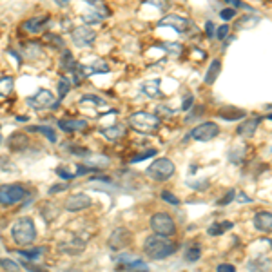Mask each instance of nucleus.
I'll return each mask as SVG.
<instances>
[{
    "instance_id": "nucleus-34",
    "label": "nucleus",
    "mask_w": 272,
    "mask_h": 272,
    "mask_svg": "<svg viewBox=\"0 0 272 272\" xmlns=\"http://www.w3.org/2000/svg\"><path fill=\"white\" fill-rule=\"evenodd\" d=\"M26 56H29V58H36V56H40V53H42V48L38 44H29V46H26Z\"/></svg>"
},
{
    "instance_id": "nucleus-23",
    "label": "nucleus",
    "mask_w": 272,
    "mask_h": 272,
    "mask_svg": "<svg viewBox=\"0 0 272 272\" xmlns=\"http://www.w3.org/2000/svg\"><path fill=\"white\" fill-rule=\"evenodd\" d=\"M245 115L247 112L245 111H241V109H238V107H225V109H221L220 111V116L223 118V120H241V118H245Z\"/></svg>"
},
{
    "instance_id": "nucleus-10",
    "label": "nucleus",
    "mask_w": 272,
    "mask_h": 272,
    "mask_svg": "<svg viewBox=\"0 0 272 272\" xmlns=\"http://www.w3.org/2000/svg\"><path fill=\"white\" fill-rule=\"evenodd\" d=\"M78 107H80L85 115L96 118V116H100L96 111H100L102 107H107V102H105L104 98H100V96H96V95H84V98L78 102Z\"/></svg>"
},
{
    "instance_id": "nucleus-38",
    "label": "nucleus",
    "mask_w": 272,
    "mask_h": 272,
    "mask_svg": "<svg viewBox=\"0 0 272 272\" xmlns=\"http://www.w3.org/2000/svg\"><path fill=\"white\" fill-rule=\"evenodd\" d=\"M0 267L6 268V270H18L20 265L16 263V261H11V260H0Z\"/></svg>"
},
{
    "instance_id": "nucleus-12",
    "label": "nucleus",
    "mask_w": 272,
    "mask_h": 272,
    "mask_svg": "<svg viewBox=\"0 0 272 272\" xmlns=\"http://www.w3.org/2000/svg\"><path fill=\"white\" fill-rule=\"evenodd\" d=\"M158 26H160V28H172L178 33H185L189 28H191V22H189L185 16L167 15V16H164L162 20H158Z\"/></svg>"
},
{
    "instance_id": "nucleus-40",
    "label": "nucleus",
    "mask_w": 272,
    "mask_h": 272,
    "mask_svg": "<svg viewBox=\"0 0 272 272\" xmlns=\"http://www.w3.org/2000/svg\"><path fill=\"white\" fill-rule=\"evenodd\" d=\"M227 35H229V26H227V24L220 26V28L216 29V33H214V36H216L218 40H223V38H225Z\"/></svg>"
},
{
    "instance_id": "nucleus-28",
    "label": "nucleus",
    "mask_w": 272,
    "mask_h": 272,
    "mask_svg": "<svg viewBox=\"0 0 272 272\" xmlns=\"http://www.w3.org/2000/svg\"><path fill=\"white\" fill-rule=\"evenodd\" d=\"M9 147L15 149V151H22V149L28 145V140H26V134H22V132H16V134H13L11 138H9Z\"/></svg>"
},
{
    "instance_id": "nucleus-8",
    "label": "nucleus",
    "mask_w": 272,
    "mask_h": 272,
    "mask_svg": "<svg viewBox=\"0 0 272 272\" xmlns=\"http://www.w3.org/2000/svg\"><path fill=\"white\" fill-rule=\"evenodd\" d=\"M218 134H220V127L214 122H203V124L196 125V127L189 132V136L196 142H211Z\"/></svg>"
},
{
    "instance_id": "nucleus-37",
    "label": "nucleus",
    "mask_w": 272,
    "mask_h": 272,
    "mask_svg": "<svg viewBox=\"0 0 272 272\" xmlns=\"http://www.w3.org/2000/svg\"><path fill=\"white\" fill-rule=\"evenodd\" d=\"M236 8H225L223 11H220V18L221 20H232L236 16Z\"/></svg>"
},
{
    "instance_id": "nucleus-43",
    "label": "nucleus",
    "mask_w": 272,
    "mask_h": 272,
    "mask_svg": "<svg viewBox=\"0 0 272 272\" xmlns=\"http://www.w3.org/2000/svg\"><path fill=\"white\" fill-rule=\"evenodd\" d=\"M165 49H169V51L172 53V55H180L182 51H184V48H182L180 44H164Z\"/></svg>"
},
{
    "instance_id": "nucleus-27",
    "label": "nucleus",
    "mask_w": 272,
    "mask_h": 272,
    "mask_svg": "<svg viewBox=\"0 0 272 272\" xmlns=\"http://www.w3.org/2000/svg\"><path fill=\"white\" fill-rule=\"evenodd\" d=\"M13 93V78L11 76H0V98H6Z\"/></svg>"
},
{
    "instance_id": "nucleus-36",
    "label": "nucleus",
    "mask_w": 272,
    "mask_h": 272,
    "mask_svg": "<svg viewBox=\"0 0 272 272\" xmlns=\"http://www.w3.org/2000/svg\"><path fill=\"white\" fill-rule=\"evenodd\" d=\"M154 154H156V149H149V151H145V152H140L138 156L131 158V162H132V164H136V162H142V160H147V158H152Z\"/></svg>"
},
{
    "instance_id": "nucleus-6",
    "label": "nucleus",
    "mask_w": 272,
    "mask_h": 272,
    "mask_svg": "<svg viewBox=\"0 0 272 272\" xmlns=\"http://www.w3.org/2000/svg\"><path fill=\"white\" fill-rule=\"evenodd\" d=\"M151 229L152 232L162 234V236H172L176 232V223L169 214L165 212H156L154 216L151 218Z\"/></svg>"
},
{
    "instance_id": "nucleus-51",
    "label": "nucleus",
    "mask_w": 272,
    "mask_h": 272,
    "mask_svg": "<svg viewBox=\"0 0 272 272\" xmlns=\"http://www.w3.org/2000/svg\"><path fill=\"white\" fill-rule=\"evenodd\" d=\"M0 144H2V138H0Z\"/></svg>"
},
{
    "instance_id": "nucleus-2",
    "label": "nucleus",
    "mask_w": 272,
    "mask_h": 272,
    "mask_svg": "<svg viewBox=\"0 0 272 272\" xmlns=\"http://www.w3.org/2000/svg\"><path fill=\"white\" fill-rule=\"evenodd\" d=\"M11 236L18 247H29L36 238V229L31 218H18L11 225Z\"/></svg>"
},
{
    "instance_id": "nucleus-18",
    "label": "nucleus",
    "mask_w": 272,
    "mask_h": 272,
    "mask_svg": "<svg viewBox=\"0 0 272 272\" xmlns=\"http://www.w3.org/2000/svg\"><path fill=\"white\" fill-rule=\"evenodd\" d=\"M100 131H102V134L107 138V140L115 142V140H120L122 136H125V125H122V124H111L109 127H102Z\"/></svg>"
},
{
    "instance_id": "nucleus-47",
    "label": "nucleus",
    "mask_w": 272,
    "mask_h": 272,
    "mask_svg": "<svg viewBox=\"0 0 272 272\" xmlns=\"http://www.w3.org/2000/svg\"><path fill=\"white\" fill-rule=\"evenodd\" d=\"M64 189H67V185H55V187L49 189V194H55V192H60V191H64Z\"/></svg>"
},
{
    "instance_id": "nucleus-15",
    "label": "nucleus",
    "mask_w": 272,
    "mask_h": 272,
    "mask_svg": "<svg viewBox=\"0 0 272 272\" xmlns=\"http://www.w3.org/2000/svg\"><path fill=\"white\" fill-rule=\"evenodd\" d=\"M260 124H261V118H248V120L241 122V124L238 125V129H236L238 136H241V138L248 140V138H252V136L256 134L258 125H260Z\"/></svg>"
},
{
    "instance_id": "nucleus-9",
    "label": "nucleus",
    "mask_w": 272,
    "mask_h": 272,
    "mask_svg": "<svg viewBox=\"0 0 272 272\" xmlns=\"http://www.w3.org/2000/svg\"><path fill=\"white\" fill-rule=\"evenodd\" d=\"M71 38L76 48H87V46H93V42H95L96 31L93 28H89V26H78V28L73 29Z\"/></svg>"
},
{
    "instance_id": "nucleus-7",
    "label": "nucleus",
    "mask_w": 272,
    "mask_h": 272,
    "mask_svg": "<svg viewBox=\"0 0 272 272\" xmlns=\"http://www.w3.org/2000/svg\"><path fill=\"white\" fill-rule=\"evenodd\" d=\"M87 11L84 13V22L85 24H95V22H100L104 18H107L111 15L107 4L102 2V0H89L87 2Z\"/></svg>"
},
{
    "instance_id": "nucleus-41",
    "label": "nucleus",
    "mask_w": 272,
    "mask_h": 272,
    "mask_svg": "<svg viewBox=\"0 0 272 272\" xmlns=\"http://www.w3.org/2000/svg\"><path fill=\"white\" fill-rule=\"evenodd\" d=\"M145 4H152V6H156L158 9H162V11H165L169 2L167 0H145Z\"/></svg>"
},
{
    "instance_id": "nucleus-42",
    "label": "nucleus",
    "mask_w": 272,
    "mask_h": 272,
    "mask_svg": "<svg viewBox=\"0 0 272 272\" xmlns=\"http://www.w3.org/2000/svg\"><path fill=\"white\" fill-rule=\"evenodd\" d=\"M56 174L60 178H65V180H73V178L76 176L75 172H67V171H64V167H58L56 169Z\"/></svg>"
},
{
    "instance_id": "nucleus-39",
    "label": "nucleus",
    "mask_w": 272,
    "mask_h": 272,
    "mask_svg": "<svg viewBox=\"0 0 272 272\" xmlns=\"http://www.w3.org/2000/svg\"><path fill=\"white\" fill-rule=\"evenodd\" d=\"M192 104H194V96L189 93V95L184 96V104H182V111H189V109L192 107Z\"/></svg>"
},
{
    "instance_id": "nucleus-13",
    "label": "nucleus",
    "mask_w": 272,
    "mask_h": 272,
    "mask_svg": "<svg viewBox=\"0 0 272 272\" xmlns=\"http://www.w3.org/2000/svg\"><path fill=\"white\" fill-rule=\"evenodd\" d=\"M89 205H91V196L89 194H85V192H76V194H73V196H69L67 200H65V211L69 212H78V211H84V209H87Z\"/></svg>"
},
{
    "instance_id": "nucleus-35",
    "label": "nucleus",
    "mask_w": 272,
    "mask_h": 272,
    "mask_svg": "<svg viewBox=\"0 0 272 272\" xmlns=\"http://www.w3.org/2000/svg\"><path fill=\"white\" fill-rule=\"evenodd\" d=\"M160 198L162 200H165L167 203H171V205H180V200H178L172 192H169V191H162L160 192Z\"/></svg>"
},
{
    "instance_id": "nucleus-26",
    "label": "nucleus",
    "mask_w": 272,
    "mask_h": 272,
    "mask_svg": "<svg viewBox=\"0 0 272 272\" xmlns=\"http://www.w3.org/2000/svg\"><path fill=\"white\" fill-rule=\"evenodd\" d=\"M82 69H84L85 76H91V75H95V73H107L109 65L105 64V62H102V60H96L95 64L87 65V67H84V65H82Z\"/></svg>"
},
{
    "instance_id": "nucleus-50",
    "label": "nucleus",
    "mask_w": 272,
    "mask_h": 272,
    "mask_svg": "<svg viewBox=\"0 0 272 272\" xmlns=\"http://www.w3.org/2000/svg\"><path fill=\"white\" fill-rule=\"evenodd\" d=\"M267 118H268V120H272V112H270V115L267 116Z\"/></svg>"
},
{
    "instance_id": "nucleus-49",
    "label": "nucleus",
    "mask_w": 272,
    "mask_h": 272,
    "mask_svg": "<svg viewBox=\"0 0 272 272\" xmlns=\"http://www.w3.org/2000/svg\"><path fill=\"white\" fill-rule=\"evenodd\" d=\"M55 2H56L58 6H67V4H69V0H55Z\"/></svg>"
},
{
    "instance_id": "nucleus-21",
    "label": "nucleus",
    "mask_w": 272,
    "mask_h": 272,
    "mask_svg": "<svg viewBox=\"0 0 272 272\" xmlns=\"http://www.w3.org/2000/svg\"><path fill=\"white\" fill-rule=\"evenodd\" d=\"M58 127L62 129L64 132H76V131H82V129L87 127V122L85 120H60L58 122Z\"/></svg>"
},
{
    "instance_id": "nucleus-11",
    "label": "nucleus",
    "mask_w": 272,
    "mask_h": 272,
    "mask_svg": "<svg viewBox=\"0 0 272 272\" xmlns=\"http://www.w3.org/2000/svg\"><path fill=\"white\" fill-rule=\"evenodd\" d=\"M28 104L31 105L33 109H46V107H56L58 102H56V96H53L51 91L48 89H40L38 93L28 98Z\"/></svg>"
},
{
    "instance_id": "nucleus-29",
    "label": "nucleus",
    "mask_w": 272,
    "mask_h": 272,
    "mask_svg": "<svg viewBox=\"0 0 272 272\" xmlns=\"http://www.w3.org/2000/svg\"><path fill=\"white\" fill-rule=\"evenodd\" d=\"M58 102L62 100V98H64L65 95H67L69 93V89L73 87V82L69 80L67 76H60V78H58Z\"/></svg>"
},
{
    "instance_id": "nucleus-16",
    "label": "nucleus",
    "mask_w": 272,
    "mask_h": 272,
    "mask_svg": "<svg viewBox=\"0 0 272 272\" xmlns=\"http://www.w3.org/2000/svg\"><path fill=\"white\" fill-rule=\"evenodd\" d=\"M252 223H254V227H256L258 231L265 232V234H270L272 232V212H268V211L256 212V216H254Z\"/></svg>"
},
{
    "instance_id": "nucleus-1",
    "label": "nucleus",
    "mask_w": 272,
    "mask_h": 272,
    "mask_svg": "<svg viewBox=\"0 0 272 272\" xmlns=\"http://www.w3.org/2000/svg\"><path fill=\"white\" fill-rule=\"evenodd\" d=\"M178 251L176 241L169 240V236H162V234H152L147 236L144 241V252L151 260H165V258L172 256Z\"/></svg>"
},
{
    "instance_id": "nucleus-45",
    "label": "nucleus",
    "mask_w": 272,
    "mask_h": 272,
    "mask_svg": "<svg viewBox=\"0 0 272 272\" xmlns=\"http://www.w3.org/2000/svg\"><path fill=\"white\" fill-rule=\"evenodd\" d=\"M216 270H220V272H234V270H236V267H234V265H229V263H221V265H218Z\"/></svg>"
},
{
    "instance_id": "nucleus-33",
    "label": "nucleus",
    "mask_w": 272,
    "mask_h": 272,
    "mask_svg": "<svg viewBox=\"0 0 272 272\" xmlns=\"http://www.w3.org/2000/svg\"><path fill=\"white\" fill-rule=\"evenodd\" d=\"M44 42H48V44H51L53 48H56V49H58V48H64V40H62L60 36L51 35V33L44 36Z\"/></svg>"
},
{
    "instance_id": "nucleus-5",
    "label": "nucleus",
    "mask_w": 272,
    "mask_h": 272,
    "mask_svg": "<svg viewBox=\"0 0 272 272\" xmlns=\"http://www.w3.org/2000/svg\"><path fill=\"white\" fill-rule=\"evenodd\" d=\"M26 196H28V191L22 185H0V205L4 207L20 203Z\"/></svg>"
},
{
    "instance_id": "nucleus-17",
    "label": "nucleus",
    "mask_w": 272,
    "mask_h": 272,
    "mask_svg": "<svg viewBox=\"0 0 272 272\" xmlns=\"http://www.w3.org/2000/svg\"><path fill=\"white\" fill-rule=\"evenodd\" d=\"M49 22V15H40V16H33L29 20L24 22V29L29 33H42L44 28Z\"/></svg>"
},
{
    "instance_id": "nucleus-24",
    "label": "nucleus",
    "mask_w": 272,
    "mask_h": 272,
    "mask_svg": "<svg viewBox=\"0 0 272 272\" xmlns=\"http://www.w3.org/2000/svg\"><path fill=\"white\" fill-rule=\"evenodd\" d=\"M200 256H201V245L200 243L189 245L187 251H185V261L187 263H196L200 260Z\"/></svg>"
},
{
    "instance_id": "nucleus-48",
    "label": "nucleus",
    "mask_w": 272,
    "mask_h": 272,
    "mask_svg": "<svg viewBox=\"0 0 272 272\" xmlns=\"http://www.w3.org/2000/svg\"><path fill=\"white\" fill-rule=\"evenodd\" d=\"M240 201H241V203H251L252 198H248L247 194H245V192H241V194H240Z\"/></svg>"
},
{
    "instance_id": "nucleus-19",
    "label": "nucleus",
    "mask_w": 272,
    "mask_h": 272,
    "mask_svg": "<svg viewBox=\"0 0 272 272\" xmlns=\"http://www.w3.org/2000/svg\"><path fill=\"white\" fill-rule=\"evenodd\" d=\"M140 89L149 98H162L164 96V93L160 89V80H145Z\"/></svg>"
},
{
    "instance_id": "nucleus-14",
    "label": "nucleus",
    "mask_w": 272,
    "mask_h": 272,
    "mask_svg": "<svg viewBox=\"0 0 272 272\" xmlns=\"http://www.w3.org/2000/svg\"><path fill=\"white\" fill-rule=\"evenodd\" d=\"M129 240H131L129 231L124 227H120V229H116V231L111 234V238H109V247H111L112 251H118V248L125 247V245L129 243Z\"/></svg>"
},
{
    "instance_id": "nucleus-25",
    "label": "nucleus",
    "mask_w": 272,
    "mask_h": 272,
    "mask_svg": "<svg viewBox=\"0 0 272 272\" xmlns=\"http://www.w3.org/2000/svg\"><path fill=\"white\" fill-rule=\"evenodd\" d=\"M234 227V223L232 221H221V223H212L211 227L207 229L209 236H221L225 231H229V229Z\"/></svg>"
},
{
    "instance_id": "nucleus-31",
    "label": "nucleus",
    "mask_w": 272,
    "mask_h": 272,
    "mask_svg": "<svg viewBox=\"0 0 272 272\" xmlns=\"http://www.w3.org/2000/svg\"><path fill=\"white\" fill-rule=\"evenodd\" d=\"M29 131H38V132H42V134L48 138L51 144H55L56 142V132H55V129H51V127H29Z\"/></svg>"
},
{
    "instance_id": "nucleus-20",
    "label": "nucleus",
    "mask_w": 272,
    "mask_h": 272,
    "mask_svg": "<svg viewBox=\"0 0 272 272\" xmlns=\"http://www.w3.org/2000/svg\"><path fill=\"white\" fill-rule=\"evenodd\" d=\"M220 71H221V62L218 60V58H214V60L211 62V65H209L207 73H205L203 76V82L207 85H212L214 82L218 80V76H220Z\"/></svg>"
},
{
    "instance_id": "nucleus-30",
    "label": "nucleus",
    "mask_w": 272,
    "mask_h": 272,
    "mask_svg": "<svg viewBox=\"0 0 272 272\" xmlns=\"http://www.w3.org/2000/svg\"><path fill=\"white\" fill-rule=\"evenodd\" d=\"M75 58H73V55L69 51H64L60 56V67L64 69V71H73L75 69Z\"/></svg>"
},
{
    "instance_id": "nucleus-44",
    "label": "nucleus",
    "mask_w": 272,
    "mask_h": 272,
    "mask_svg": "<svg viewBox=\"0 0 272 272\" xmlns=\"http://www.w3.org/2000/svg\"><path fill=\"white\" fill-rule=\"evenodd\" d=\"M234 196H236V192H234V191H229L227 194H225L223 200L218 201V205H227V203H231V201L234 200Z\"/></svg>"
},
{
    "instance_id": "nucleus-4",
    "label": "nucleus",
    "mask_w": 272,
    "mask_h": 272,
    "mask_svg": "<svg viewBox=\"0 0 272 272\" xmlns=\"http://www.w3.org/2000/svg\"><path fill=\"white\" fill-rule=\"evenodd\" d=\"M174 171H176V167H174V164H172L169 158H158V160H154L151 165H149L147 174L152 178V180L165 182L174 174Z\"/></svg>"
},
{
    "instance_id": "nucleus-46",
    "label": "nucleus",
    "mask_w": 272,
    "mask_h": 272,
    "mask_svg": "<svg viewBox=\"0 0 272 272\" xmlns=\"http://www.w3.org/2000/svg\"><path fill=\"white\" fill-rule=\"evenodd\" d=\"M205 33H207L209 38H214V24H212V22H207V24H205Z\"/></svg>"
},
{
    "instance_id": "nucleus-3",
    "label": "nucleus",
    "mask_w": 272,
    "mask_h": 272,
    "mask_svg": "<svg viewBox=\"0 0 272 272\" xmlns=\"http://www.w3.org/2000/svg\"><path fill=\"white\" fill-rule=\"evenodd\" d=\"M129 125L131 129H134L136 132H144V134H151V132H156L162 125V118L152 112H134V115L129 116Z\"/></svg>"
},
{
    "instance_id": "nucleus-22",
    "label": "nucleus",
    "mask_w": 272,
    "mask_h": 272,
    "mask_svg": "<svg viewBox=\"0 0 272 272\" xmlns=\"http://www.w3.org/2000/svg\"><path fill=\"white\" fill-rule=\"evenodd\" d=\"M85 165H89V167L96 169V171H102V169L107 167V165H109V158L102 156V154H98V156H93V154H85Z\"/></svg>"
},
{
    "instance_id": "nucleus-32",
    "label": "nucleus",
    "mask_w": 272,
    "mask_h": 272,
    "mask_svg": "<svg viewBox=\"0 0 272 272\" xmlns=\"http://www.w3.org/2000/svg\"><path fill=\"white\" fill-rule=\"evenodd\" d=\"M46 248L38 247V248H31V251H18V254H20L22 258H26V260H36V258L40 256V254H44Z\"/></svg>"
}]
</instances>
